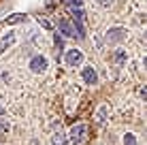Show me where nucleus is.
<instances>
[{"mask_svg": "<svg viewBox=\"0 0 147 145\" xmlns=\"http://www.w3.org/2000/svg\"><path fill=\"white\" fill-rule=\"evenodd\" d=\"M40 26H45V28H51V24H49L47 19H43V17H40Z\"/></svg>", "mask_w": 147, "mask_h": 145, "instance_id": "obj_13", "label": "nucleus"}, {"mask_svg": "<svg viewBox=\"0 0 147 145\" xmlns=\"http://www.w3.org/2000/svg\"><path fill=\"white\" fill-rule=\"evenodd\" d=\"M85 134H88V126H85V124H75V126L70 128V132H68V139L73 143H81L85 139Z\"/></svg>", "mask_w": 147, "mask_h": 145, "instance_id": "obj_1", "label": "nucleus"}, {"mask_svg": "<svg viewBox=\"0 0 147 145\" xmlns=\"http://www.w3.org/2000/svg\"><path fill=\"white\" fill-rule=\"evenodd\" d=\"M121 38H124V30H121V28H113V30H109V32H107V41L109 43L121 41Z\"/></svg>", "mask_w": 147, "mask_h": 145, "instance_id": "obj_6", "label": "nucleus"}, {"mask_svg": "<svg viewBox=\"0 0 147 145\" xmlns=\"http://www.w3.org/2000/svg\"><path fill=\"white\" fill-rule=\"evenodd\" d=\"M124 145H136L134 134H126V137H124Z\"/></svg>", "mask_w": 147, "mask_h": 145, "instance_id": "obj_10", "label": "nucleus"}, {"mask_svg": "<svg viewBox=\"0 0 147 145\" xmlns=\"http://www.w3.org/2000/svg\"><path fill=\"white\" fill-rule=\"evenodd\" d=\"M60 30H62V34H66V36H77V26L66 17L60 19Z\"/></svg>", "mask_w": 147, "mask_h": 145, "instance_id": "obj_2", "label": "nucleus"}, {"mask_svg": "<svg viewBox=\"0 0 147 145\" xmlns=\"http://www.w3.org/2000/svg\"><path fill=\"white\" fill-rule=\"evenodd\" d=\"M24 19H26L24 15H13V17H9L4 24H19V22H24Z\"/></svg>", "mask_w": 147, "mask_h": 145, "instance_id": "obj_9", "label": "nucleus"}, {"mask_svg": "<svg viewBox=\"0 0 147 145\" xmlns=\"http://www.w3.org/2000/svg\"><path fill=\"white\" fill-rule=\"evenodd\" d=\"M66 143H68V139H66V134H64L62 130H60V132H53L51 145H66Z\"/></svg>", "mask_w": 147, "mask_h": 145, "instance_id": "obj_7", "label": "nucleus"}, {"mask_svg": "<svg viewBox=\"0 0 147 145\" xmlns=\"http://www.w3.org/2000/svg\"><path fill=\"white\" fill-rule=\"evenodd\" d=\"M45 68H47V60H45L43 56H36L30 60V71L32 73H43Z\"/></svg>", "mask_w": 147, "mask_h": 145, "instance_id": "obj_4", "label": "nucleus"}, {"mask_svg": "<svg viewBox=\"0 0 147 145\" xmlns=\"http://www.w3.org/2000/svg\"><path fill=\"white\" fill-rule=\"evenodd\" d=\"M68 4H70V7H77V9H81L83 0H68Z\"/></svg>", "mask_w": 147, "mask_h": 145, "instance_id": "obj_11", "label": "nucleus"}, {"mask_svg": "<svg viewBox=\"0 0 147 145\" xmlns=\"http://www.w3.org/2000/svg\"><path fill=\"white\" fill-rule=\"evenodd\" d=\"M96 2H98L100 7H111V4H113V0H96Z\"/></svg>", "mask_w": 147, "mask_h": 145, "instance_id": "obj_12", "label": "nucleus"}, {"mask_svg": "<svg viewBox=\"0 0 147 145\" xmlns=\"http://www.w3.org/2000/svg\"><path fill=\"white\" fill-rule=\"evenodd\" d=\"M15 43V36L11 34V36H4L2 41H0V53H4L7 51V47H11V45Z\"/></svg>", "mask_w": 147, "mask_h": 145, "instance_id": "obj_8", "label": "nucleus"}, {"mask_svg": "<svg viewBox=\"0 0 147 145\" xmlns=\"http://www.w3.org/2000/svg\"><path fill=\"white\" fill-rule=\"evenodd\" d=\"M81 75H83V79H85V81L90 83V86H94V83L98 81V75H96V71H94L92 66H85V68H83V73H81Z\"/></svg>", "mask_w": 147, "mask_h": 145, "instance_id": "obj_5", "label": "nucleus"}, {"mask_svg": "<svg viewBox=\"0 0 147 145\" xmlns=\"http://www.w3.org/2000/svg\"><path fill=\"white\" fill-rule=\"evenodd\" d=\"M83 62V53L79 49H68L66 51V64L68 66H77V64Z\"/></svg>", "mask_w": 147, "mask_h": 145, "instance_id": "obj_3", "label": "nucleus"}]
</instances>
